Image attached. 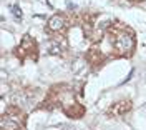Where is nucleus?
Segmentation results:
<instances>
[{"mask_svg":"<svg viewBox=\"0 0 146 130\" xmlns=\"http://www.w3.org/2000/svg\"><path fill=\"white\" fill-rule=\"evenodd\" d=\"M12 9H13V13H15V17H17V19H20V17H22V12H20V7H18V5H13Z\"/></svg>","mask_w":146,"mask_h":130,"instance_id":"nucleus-3","label":"nucleus"},{"mask_svg":"<svg viewBox=\"0 0 146 130\" xmlns=\"http://www.w3.org/2000/svg\"><path fill=\"white\" fill-rule=\"evenodd\" d=\"M48 23H50V28H52V30H60V28L65 25V20H63V17H60V15H53Z\"/></svg>","mask_w":146,"mask_h":130,"instance_id":"nucleus-2","label":"nucleus"},{"mask_svg":"<svg viewBox=\"0 0 146 130\" xmlns=\"http://www.w3.org/2000/svg\"><path fill=\"white\" fill-rule=\"evenodd\" d=\"M116 48L123 54H128L131 48H133V38L129 35H119L116 38Z\"/></svg>","mask_w":146,"mask_h":130,"instance_id":"nucleus-1","label":"nucleus"}]
</instances>
